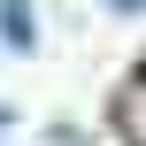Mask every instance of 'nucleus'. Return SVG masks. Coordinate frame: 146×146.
<instances>
[{"label": "nucleus", "mask_w": 146, "mask_h": 146, "mask_svg": "<svg viewBox=\"0 0 146 146\" xmlns=\"http://www.w3.org/2000/svg\"><path fill=\"white\" fill-rule=\"evenodd\" d=\"M0 38H8V46H31V38H38V23H31L23 0H0Z\"/></svg>", "instance_id": "f257e3e1"}, {"label": "nucleus", "mask_w": 146, "mask_h": 146, "mask_svg": "<svg viewBox=\"0 0 146 146\" xmlns=\"http://www.w3.org/2000/svg\"><path fill=\"white\" fill-rule=\"evenodd\" d=\"M8 123H15V115H8V108H0V139H8Z\"/></svg>", "instance_id": "20e7f679"}, {"label": "nucleus", "mask_w": 146, "mask_h": 146, "mask_svg": "<svg viewBox=\"0 0 146 146\" xmlns=\"http://www.w3.org/2000/svg\"><path fill=\"white\" fill-rule=\"evenodd\" d=\"M108 15H146V0H100Z\"/></svg>", "instance_id": "7ed1b4c3"}, {"label": "nucleus", "mask_w": 146, "mask_h": 146, "mask_svg": "<svg viewBox=\"0 0 146 146\" xmlns=\"http://www.w3.org/2000/svg\"><path fill=\"white\" fill-rule=\"evenodd\" d=\"M115 115H123V131H131V139H146V77H131V85H123Z\"/></svg>", "instance_id": "f03ea898"}]
</instances>
